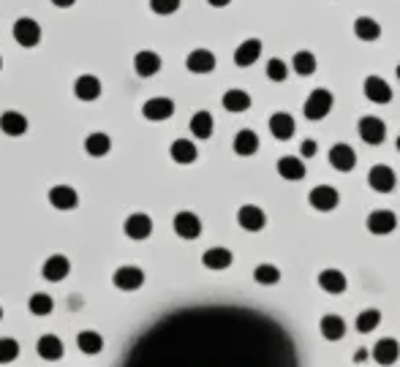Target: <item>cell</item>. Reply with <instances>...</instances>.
Instances as JSON below:
<instances>
[{
  "instance_id": "obj_40",
  "label": "cell",
  "mask_w": 400,
  "mask_h": 367,
  "mask_svg": "<svg viewBox=\"0 0 400 367\" xmlns=\"http://www.w3.org/2000/svg\"><path fill=\"white\" fill-rule=\"evenodd\" d=\"M267 76H270L273 82H286V76H289L286 63H283V60H278V57H273V60L267 63Z\"/></svg>"
},
{
  "instance_id": "obj_35",
  "label": "cell",
  "mask_w": 400,
  "mask_h": 367,
  "mask_svg": "<svg viewBox=\"0 0 400 367\" xmlns=\"http://www.w3.org/2000/svg\"><path fill=\"white\" fill-rule=\"evenodd\" d=\"M76 343H79V351H82V354H98V351L104 349V340H101V334L90 332V330L79 332Z\"/></svg>"
},
{
  "instance_id": "obj_1",
  "label": "cell",
  "mask_w": 400,
  "mask_h": 367,
  "mask_svg": "<svg viewBox=\"0 0 400 367\" xmlns=\"http://www.w3.org/2000/svg\"><path fill=\"white\" fill-rule=\"evenodd\" d=\"M332 112V93L324 88L314 90L311 95H308V101L302 106V115L308 117V120H321V117H327Z\"/></svg>"
},
{
  "instance_id": "obj_30",
  "label": "cell",
  "mask_w": 400,
  "mask_h": 367,
  "mask_svg": "<svg viewBox=\"0 0 400 367\" xmlns=\"http://www.w3.org/2000/svg\"><path fill=\"white\" fill-rule=\"evenodd\" d=\"M319 330H321V334H324V337H327V340H341V337H343V334H346V324H343V318H341V315H324V318H321V327H319Z\"/></svg>"
},
{
  "instance_id": "obj_9",
  "label": "cell",
  "mask_w": 400,
  "mask_h": 367,
  "mask_svg": "<svg viewBox=\"0 0 400 367\" xmlns=\"http://www.w3.org/2000/svg\"><path fill=\"white\" fill-rule=\"evenodd\" d=\"M237 223L245 228V231H261L264 223H267V215L264 210H259L256 204H245L237 210Z\"/></svg>"
},
{
  "instance_id": "obj_17",
  "label": "cell",
  "mask_w": 400,
  "mask_h": 367,
  "mask_svg": "<svg viewBox=\"0 0 400 367\" xmlns=\"http://www.w3.org/2000/svg\"><path fill=\"white\" fill-rule=\"evenodd\" d=\"M365 95H367V101H373V104H389V101H392V88L384 82L382 76H367Z\"/></svg>"
},
{
  "instance_id": "obj_5",
  "label": "cell",
  "mask_w": 400,
  "mask_h": 367,
  "mask_svg": "<svg viewBox=\"0 0 400 367\" xmlns=\"http://www.w3.org/2000/svg\"><path fill=\"white\" fill-rule=\"evenodd\" d=\"M125 237H131V240H147L150 234H153V221H150V215H144V212H134V215H128L125 218Z\"/></svg>"
},
{
  "instance_id": "obj_26",
  "label": "cell",
  "mask_w": 400,
  "mask_h": 367,
  "mask_svg": "<svg viewBox=\"0 0 400 367\" xmlns=\"http://www.w3.org/2000/svg\"><path fill=\"white\" fill-rule=\"evenodd\" d=\"M169 156H172V161H177V163H193V161L199 158V150H196L193 141L177 139L172 141V147H169Z\"/></svg>"
},
{
  "instance_id": "obj_45",
  "label": "cell",
  "mask_w": 400,
  "mask_h": 367,
  "mask_svg": "<svg viewBox=\"0 0 400 367\" xmlns=\"http://www.w3.org/2000/svg\"><path fill=\"white\" fill-rule=\"evenodd\" d=\"M210 6H215V8H224V6H229L232 0H207Z\"/></svg>"
},
{
  "instance_id": "obj_22",
  "label": "cell",
  "mask_w": 400,
  "mask_h": 367,
  "mask_svg": "<svg viewBox=\"0 0 400 367\" xmlns=\"http://www.w3.org/2000/svg\"><path fill=\"white\" fill-rule=\"evenodd\" d=\"M0 131L8 136H22L28 131V117L19 112H3L0 115Z\"/></svg>"
},
{
  "instance_id": "obj_7",
  "label": "cell",
  "mask_w": 400,
  "mask_h": 367,
  "mask_svg": "<svg viewBox=\"0 0 400 367\" xmlns=\"http://www.w3.org/2000/svg\"><path fill=\"white\" fill-rule=\"evenodd\" d=\"M308 202H311V207L319 212H330L338 207V202H341V193L335 191L332 185H319V188H314L311 191V196H308Z\"/></svg>"
},
{
  "instance_id": "obj_39",
  "label": "cell",
  "mask_w": 400,
  "mask_h": 367,
  "mask_svg": "<svg viewBox=\"0 0 400 367\" xmlns=\"http://www.w3.org/2000/svg\"><path fill=\"white\" fill-rule=\"evenodd\" d=\"M19 354V346L17 340H11V337H0V365H8V362H14Z\"/></svg>"
},
{
  "instance_id": "obj_31",
  "label": "cell",
  "mask_w": 400,
  "mask_h": 367,
  "mask_svg": "<svg viewBox=\"0 0 400 367\" xmlns=\"http://www.w3.org/2000/svg\"><path fill=\"white\" fill-rule=\"evenodd\" d=\"M212 115L210 112H196L191 117V134L196 139H210L212 136Z\"/></svg>"
},
{
  "instance_id": "obj_27",
  "label": "cell",
  "mask_w": 400,
  "mask_h": 367,
  "mask_svg": "<svg viewBox=\"0 0 400 367\" xmlns=\"http://www.w3.org/2000/svg\"><path fill=\"white\" fill-rule=\"evenodd\" d=\"M35 349H38V356L47 359V362H55V359L63 356V343H60V337H55V334H44Z\"/></svg>"
},
{
  "instance_id": "obj_36",
  "label": "cell",
  "mask_w": 400,
  "mask_h": 367,
  "mask_svg": "<svg viewBox=\"0 0 400 367\" xmlns=\"http://www.w3.org/2000/svg\"><path fill=\"white\" fill-rule=\"evenodd\" d=\"M379 324H382V313H379L376 308H367V310H362V313L357 315V330L362 334L373 332Z\"/></svg>"
},
{
  "instance_id": "obj_16",
  "label": "cell",
  "mask_w": 400,
  "mask_h": 367,
  "mask_svg": "<svg viewBox=\"0 0 400 367\" xmlns=\"http://www.w3.org/2000/svg\"><path fill=\"white\" fill-rule=\"evenodd\" d=\"M71 272V264L66 256H60V253H55V256H50L47 262H44V267H41V275L47 280H52V283H60V280L66 278Z\"/></svg>"
},
{
  "instance_id": "obj_14",
  "label": "cell",
  "mask_w": 400,
  "mask_h": 367,
  "mask_svg": "<svg viewBox=\"0 0 400 367\" xmlns=\"http://www.w3.org/2000/svg\"><path fill=\"white\" fill-rule=\"evenodd\" d=\"M142 283H144V272H142L139 267H120L115 272V286L120 291H137Z\"/></svg>"
},
{
  "instance_id": "obj_37",
  "label": "cell",
  "mask_w": 400,
  "mask_h": 367,
  "mask_svg": "<svg viewBox=\"0 0 400 367\" xmlns=\"http://www.w3.org/2000/svg\"><path fill=\"white\" fill-rule=\"evenodd\" d=\"M253 278H256V283H261V286H275L280 280V269L273 267V264H259V267L253 269Z\"/></svg>"
},
{
  "instance_id": "obj_49",
  "label": "cell",
  "mask_w": 400,
  "mask_h": 367,
  "mask_svg": "<svg viewBox=\"0 0 400 367\" xmlns=\"http://www.w3.org/2000/svg\"><path fill=\"white\" fill-rule=\"evenodd\" d=\"M0 69H3V60H0Z\"/></svg>"
},
{
  "instance_id": "obj_21",
  "label": "cell",
  "mask_w": 400,
  "mask_h": 367,
  "mask_svg": "<svg viewBox=\"0 0 400 367\" xmlns=\"http://www.w3.org/2000/svg\"><path fill=\"white\" fill-rule=\"evenodd\" d=\"M278 175L283 177V180H289V182H297V180H302V177H305V163H302V158L283 156L278 161Z\"/></svg>"
},
{
  "instance_id": "obj_12",
  "label": "cell",
  "mask_w": 400,
  "mask_h": 367,
  "mask_svg": "<svg viewBox=\"0 0 400 367\" xmlns=\"http://www.w3.org/2000/svg\"><path fill=\"white\" fill-rule=\"evenodd\" d=\"M74 95H76L79 101H96V98L101 95V79L93 76V74L79 76V79L74 82Z\"/></svg>"
},
{
  "instance_id": "obj_11",
  "label": "cell",
  "mask_w": 400,
  "mask_h": 367,
  "mask_svg": "<svg viewBox=\"0 0 400 367\" xmlns=\"http://www.w3.org/2000/svg\"><path fill=\"white\" fill-rule=\"evenodd\" d=\"M142 115L153 122L169 120L174 115V101H169V98H150L147 104L142 106Z\"/></svg>"
},
{
  "instance_id": "obj_13",
  "label": "cell",
  "mask_w": 400,
  "mask_h": 367,
  "mask_svg": "<svg viewBox=\"0 0 400 367\" xmlns=\"http://www.w3.org/2000/svg\"><path fill=\"white\" fill-rule=\"evenodd\" d=\"M259 57H261V41L259 38H248V41H243V44L234 49V63H237L240 69L253 66Z\"/></svg>"
},
{
  "instance_id": "obj_44",
  "label": "cell",
  "mask_w": 400,
  "mask_h": 367,
  "mask_svg": "<svg viewBox=\"0 0 400 367\" xmlns=\"http://www.w3.org/2000/svg\"><path fill=\"white\" fill-rule=\"evenodd\" d=\"M52 3L57 6V8H69V6H74L76 0H52Z\"/></svg>"
},
{
  "instance_id": "obj_32",
  "label": "cell",
  "mask_w": 400,
  "mask_h": 367,
  "mask_svg": "<svg viewBox=\"0 0 400 367\" xmlns=\"http://www.w3.org/2000/svg\"><path fill=\"white\" fill-rule=\"evenodd\" d=\"M251 106V95L245 90H227L224 93V109L227 112H245Z\"/></svg>"
},
{
  "instance_id": "obj_29",
  "label": "cell",
  "mask_w": 400,
  "mask_h": 367,
  "mask_svg": "<svg viewBox=\"0 0 400 367\" xmlns=\"http://www.w3.org/2000/svg\"><path fill=\"white\" fill-rule=\"evenodd\" d=\"M354 35H357L360 41H376V38L382 35V25L370 17H360L354 22Z\"/></svg>"
},
{
  "instance_id": "obj_42",
  "label": "cell",
  "mask_w": 400,
  "mask_h": 367,
  "mask_svg": "<svg viewBox=\"0 0 400 367\" xmlns=\"http://www.w3.org/2000/svg\"><path fill=\"white\" fill-rule=\"evenodd\" d=\"M314 156H316V141L305 139L302 141V158H314Z\"/></svg>"
},
{
  "instance_id": "obj_46",
  "label": "cell",
  "mask_w": 400,
  "mask_h": 367,
  "mask_svg": "<svg viewBox=\"0 0 400 367\" xmlns=\"http://www.w3.org/2000/svg\"><path fill=\"white\" fill-rule=\"evenodd\" d=\"M395 74H398V79H400V66H398V69H395Z\"/></svg>"
},
{
  "instance_id": "obj_15",
  "label": "cell",
  "mask_w": 400,
  "mask_h": 367,
  "mask_svg": "<svg viewBox=\"0 0 400 367\" xmlns=\"http://www.w3.org/2000/svg\"><path fill=\"white\" fill-rule=\"evenodd\" d=\"M295 117L289 115V112H275L273 117H270V134L275 136V139L286 141L295 136Z\"/></svg>"
},
{
  "instance_id": "obj_10",
  "label": "cell",
  "mask_w": 400,
  "mask_h": 367,
  "mask_svg": "<svg viewBox=\"0 0 400 367\" xmlns=\"http://www.w3.org/2000/svg\"><path fill=\"white\" fill-rule=\"evenodd\" d=\"M330 166L338 172H351L357 166V153L348 144H332L330 150Z\"/></svg>"
},
{
  "instance_id": "obj_24",
  "label": "cell",
  "mask_w": 400,
  "mask_h": 367,
  "mask_svg": "<svg viewBox=\"0 0 400 367\" xmlns=\"http://www.w3.org/2000/svg\"><path fill=\"white\" fill-rule=\"evenodd\" d=\"M134 69L139 76H156L161 71V57L158 52H150V49H142L137 57H134Z\"/></svg>"
},
{
  "instance_id": "obj_18",
  "label": "cell",
  "mask_w": 400,
  "mask_h": 367,
  "mask_svg": "<svg viewBox=\"0 0 400 367\" xmlns=\"http://www.w3.org/2000/svg\"><path fill=\"white\" fill-rule=\"evenodd\" d=\"M50 204L55 210H74L79 204V196L71 185H55L50 191Z\"/></svg>"
},
{
  "instance_id": "obj_33",
  "label": "cell",
  "mask_w": 400,
  "mask_h": 367,
  "mask_svg": "<svg viewBox=\"0 0 400 367\" xmlns=\"http://www.w3.org/2000/svg\"><path fill=\"white\" fill-rule=\"evenodd\" d=\"M85 150H87V156L101 158L112 150V139H109L106 134H90L85 139Z\"/></svg>"
},
{
  "instance_id": "obj_41",
  "label": "cell",
  "mask_w": 400,
  "mask_h": 367,
  "mask_svg": "<svg viewBox=\"0 0 400 367\" xmlns=\"http://www.w3.org/2000/svg\"><path fill=\"white\" fill-rule=\"evenodd\" d=\"M150 8L161 17H169L180 8V0H150Z\"/></svg>"
},
{
  "instance_id": "obj_28",
  "label": "cell",
  "mask_w": 400,
  "mask_h": 367,
  "mask_svg": "<svg viewBox=\"0 0 400 367\" xmlns=\"http://www.w3.org/2000/svg\"><path fill=\"white\" fill-rule=\"evenodd\" d=\"M259 150V136L251 131V128H243L237 136H234V153L237 156H253Z\"/></svg>"
},
{
  "instance_id": "obj_20",
  "label": "cell",
  "mask_w": 400,
  "mask_h": 367,
  "mask_svg": "<svg viewBox=\"0 0 400 367\" xmlns=\"http://www.w3.org/2000/svg\"><path fill=\"white\" fill-rule=\"evenodd\" d=\"M400 356V346L398 340H392V337H384L376 343V349H373V359L379 362V365H395Z\"/></svg>"
},
{
  "instance_id": "obj_47",
  "label": "cell",
  "mask_w": 400,
  "mask_h": 367,
  "mask_svg": "<svg viewBox=\"0 0 400 367\" xmlns=\"http://www.w3.org/2000/svg\"><path fill=\"white\" fill-rule=\"evenodd\" d=\"M398 153H400V136H398Z\"/></svg>"
},
{
  "instance_id": "obj_8",
  "label": "cell",
  "mask_w": 400,
  "mask_h": 367,
  "mask_svg": "<svg viewBox=\"0 0 400 367\" xmlns=\"http://www.w3.org/2000/svg\"><path fill=\"white\" fill-rule=\"evenodd\" d=\"M357 131H360V136H362V141L365 144H382L384 136H387V125H384V120H379V117H362L360 120V125H357Z\"/></svg>"
},
{
  "instance_id": "obj_4",
  "label": "cell",
  "mask_w": 400,
  "mask_h": 367,
  "mask_svg": "<svg viewBox=\"0 0 400 367\" xmlns=\"http://www.w3.org/2000/svg\"><path fill=\"white\" fill-rule=\"evenodd\" d=\"M395 226H398V215L392 210H373L367 215V231L370 234L384 237V234H392Z\"/></svg>"
},
{
  "instance_id": "obj_23",
  "label": "cell",
  "mask_w": 400,
  "mask_h": 367,
  "mask_svg": "<svg viewBox=\"0 0 400 367\" xmlns=\"http://www.w3.org/2000/svg\"><path fill=\"white\" fill-rule=\"evenodd\" d=\"M319 286L327 291V294H343L346 291V275L341 272V269H324L321 275H319Z\"/></svg>"
},
{
  "instance_id": "obj_2",
  "label": "cell",
  "mask_w": 400,
  "mask_h": 367,
  "mask_svg": "<svg viewBox=\"0 0 400 367\" xmlns=\"http://www.w3.org/2000/svg\"><path fill=\"white\" fill-rule=\"evenodd\" d=\"M367 185H370L376 193H392L395 191V185H398V177H395V172H392L389 166L376 163V166L367 172Z\"/></svg>"
},
{
  "instance_id": "obj_19",
  "label": "cell",
  "mask_w": 400,
  "mask_h": 367,
  "mask_svg": "<svg viewBox=\"0 0 400 367\" xmlns=\"http://www.w3.org/2000/svg\"><path fill=\"white\" fill-rule=\"evenodd\" d=\"M185 66L191 74H210L215 69V54L210 49H193L188 57H185Z\"/></svg>"
},
{
  "instance_id": "obj_34",
  "label": "cell",
  "mask_w": 400,
  "mask_h": 367,
  "mask_svg": "<svg viewBox=\"0 0 400 367\" xmlns=\"http://www.w3.org/2000/svg\"><path fill=\"white\" fill-rule=\"evenodd\" d=\"M292 66H295V71L299 74V76H311V74H316V57L314 52H308V49H302V52L295 54V60H292Z\"/></svg>"
},
{
  "instance_id": "obj_48",
  "label": "cell",
  "mask_w": 400,
  "mask_h": 367,
  "mask_svg": "<svg viewBox=\"0 0 400 367\" xmlns=\"http://www.w3.org/2000/svg\"><path fill=\"white\" fill-rule=\"evenodd\" d=\"M0 318H3V308H0Z\"/></svg>"
},
{
  "instance_id": "obj_38",
  "label": "cell",
  "mask_w": 400,
  "mask_h": 367,
  "mask_svg": "<svg viewBox=\"0 0 400 367\" xmlns=\"http://www.w3.org/2000/svg\"><path fill=\"white\" fill-rule=\"evenodd\" d=\"M28 308H30V313L33 315H50L55 308V302L50 294H33L30 302H28Z\"/></svg>"
},
{
  "instance_id": "obj_6",
  "label": "cell",
  "mask_w": 400,
  "mask_h": 367,
  "mask_svg": "<svg viewBox=\"0 0 400 367\" xmlns=\"http://www.w3.org/2000/svg\"><path fill=\"white\" fill-rule=\"evenodd\" d=\"M174 231H177V237H183V240H196L199 234H202V221H199V215H193V212L183 210L174 215Z\"/></svg>"
},
{
  "instance_id": "obj_3",
  "label": "cell",
  "mask_w": 400,
  "mask_h": 367,
  "mask_svg": "<svg viewBox=\"0 0 400 367\" xmlns=\"http://www.w3.org/2000/svg\"><path fill=\"white\" fill-rule=\"evenodd\" d=\"M14 38L19 47H35L41 41V25L30 17H22L14 22Z\"/></svg>"
},
{
  "instance_id": "obj_43",
  "label": "cell",
  "mask_w": 400,
  "mask_h": 367,
  "mask_svg": "<svg viewBox=\"0 0 400 367\" xmlns=\"http://www.w3.org/2000/svg\"><path fill=\"white\" fill-rule=\"evenodd\" d=\"M365 359H367V351L365 349H360L357 354H354V362H357V365H362Z\"/></svg>"
},
{
  "instance_id": "obj_25",
  "label": "cell",
  "mask_w": 400,
  "mask_h": 367,
  "mask_svg": "<svg viewBox=\"0 0 400 367\" xmlns=\"http://www.w3.org/2000/svg\"><path fill=\"white\" fill-rule=\"evenodd\" d=\"M232 262H234V256H232V250H227V247H210V250H205V256H202V264L207 269H227V267H232Z\"/></svg>"
}]
</instances>
